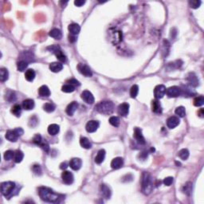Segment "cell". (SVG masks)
<instances>
[{
	"instance_id": "1",
	"label": "cell",
	"mask_w": 204,
	"mask_h": 204,
	"mask_svg": "<svg viewBox=\"0 0 204 204\" xmlns=\"http://www.w3.org/2000/svg\"><path fill=\"white\" fill-rule=\"evenodd\" d=\"M38 195L43 201L52 203H58L61 197V195L54 192L51 189L44 187L38 189Z\"/></svg>"
},
{
	"instance_id": "2",
	"label": "cell",
	"mask_w": 204,
	"mask_h": 204,
	"mask_svg": "<svg viewBox=\"0 0 204 204\" xmlns=\"http://www.w3.org/2000/svg\"><path fill=\"white\" fill-rule=\"evenodd\" d=\"M141 187H142V191L144 194L149 195L152 191L153 182L152 176L148 172L144 171L142 174V179H141Z\"/></svg>"
},
{
	"instance_id": "3",
	"label": "cell",
	"mask_w": 204,
	"mask_h": 204,
	"mask_svg": "<svg viewBox=\"0 0 204 204\" xmlns=\"http://www.w3.org/2000/svg\"><path fill=\"white\" fill-rule=\"evenodd\" d=\"M95 109L97 110L98 112H100V113H102V114H111L113 112V110H114V104L112 101H104L98 103L96 105Z\"/></svg>"
},
{
	"instance_id": "4",
	"label": "cell",
	"mask_w": 204,
	"mask_h": 204,
	"mask_svg": "<svg viewBox=\"0 0 204 204\" xmlns=\"http://www.w3.org/2000/svg\"><path fill=\"white\" fill-rule=\"evenodd\" d=\"M23 133H24V131H23V128H18L14 129V130H8L6 133L5 136L6 139L10 142H16L18 140V137L23 136Z\"/></svg>"
},
{
	"instance_id": "5",
	"label": "cell",
	"mask_w": 204,
	"mask_h": 204,
	"mask_svg": "<svg viewBox=\"0 0 204 204\" xmlns=\"http://www.w3.org/2000/svg\"><path fill=\"white\" fill-rule=\"evenodd\" d=\"M15 188V184L14 182H4L1 184V193L5 197H9L12 194Z\"/></svg>"
},
{
	"instance_id": "6",
	"label": "cell",
	"mask_w": 204,
	"mask_h": 204,
	"mask_svg": "<svg viewBox=\"0 0 204 204\" xmlns=\"http://www.w3.org/2000/svg\"><path fill=\"white\" fill-rule=\"evenodd\" d=\"M77 69L78 71L85 76H88V77H90V76H93V73L91 69L89 68L87 65L83 63H79L77 65Z\"/></svg>"
},
{
	"instance_id": "7",
	"label": "cell",
	"mask_w": 204,
	"mask_h": 204,
	"mask_svg": "<svg viewBox=\"0 0 204 204\" xmlns=\"http://www.w3.org/2000/svg\"><path fill=\"white\" fill-rule=\"evenodd\" d=\"M133 136L136 139V140L137 141V143L140 145H144L146 144L145 139L144 137L143 134H142V131L139 128H134V134Z\"/></svg>"
},
{
	"instance_id": "8",
	"label": "cell",
	"mask_w": 204,
	"mask_h": 204,
	"mask_svg": "<svg viewBox=\"0 0 204 204\" xmlns=\"http://www.w3.org/2000/svg\"><path fill=\"white\" fill-rule=\"evenodd\" d=\"M166 93L168 97H177L182 94V89L178 86H171L166 90Z\"/></svg>"
},
{
	"instance_id": "9",
	"label": "cell",
	"mask_w": 204,
	"mask_h": 204,
	"mask_svg": "<svg viewBox=\"0 0 204 204\" xmlns=\"http://www.w3.org/2000/svg\"><path fill=\"white\" fill-rule=\"evenodd\" d=\"M166 87L163 85H159L154 89V96L156 99H161L166 93Z\"/></svg>"
},
{
	"instance_id": "10",
	"label": "cell",
	"mask_w": 204,
	"mask_h": 204,
	"mask_svg": "<svg viewBox=\"0 0 204 204\" xmlns=\"http://www.w3.org/2000/svg\"><path fill=\"white\" fill-rule=\"evenodd\" d=\"M61 179L62 181L64 182V184H67V185H70L74 183V175L72 174V172L68 171H65L61 174Z\"/></svg>"
},
{
	"instance_id": "11",
	"label": "cell",
	"mask_w": 204,
	"mask_h": 204,
	"mask_svg": "<svg viewBox=\"0 0 204 204\" xmlns=\"http://www.w3.org/2000/svg\"><path fill=\"white\" fill-rule=\"evenodd\" d=\"M82 100L84 101L85 102H86L87 104H89V105H92L94 103V97L93 95L92 94V93L89 92L88 90H85L82 93V95H81Z\"/></svg>"
},
{
	"instance_id": "12",
	"label": "cell",
	"mask_w": 204,
	"mask_h": 204,
	"mask_svg": "<svg viewBox=\"0 0 204 204\" xmlns=\"http://www.w3.org/2000/svg\"><path fill=\"white\" fill-rule=\"evenodd\" d=\"M99 125L100 124L97 120H89L87 122L85 128H86V131L88 133H92L97 130V128H99Z\"/></svg>"
},
{
	"instance_id": "13",
	"label": "cell",
	"mask_w": 204,
	"mask_h": 204,
	"mask_svg": "<svg viewBox=\"0 0 204 204\" xmlns=\"http://www.w3.org/2000/svg\"><path fill=\"white\" fill-rule=\"evenodd\" d=\"M82 160L79 158H73L69 161V166L74 171H77L82 168Z\"/></svg>"
},
{
	"instance_id": "14",
	"label": "cell",
	"mask_w": 204,
	"mask_h": 204,
	"mask_svg": "<svg viewBox=\"0 0 204 204\" xmlns=\"http://www.w3.org/2000/svg\"><path fill=\"white\" fill-rule=\"evenodd\" d=\"M129 112V105L128 103H122L118 106V113L122 116V117H126L128 114Z\"/></svg>"
},
{
	"instance_id": "15",
	"label": "cell",
	"mask_w": 204,
	"mask_h": 204,
	"mask_svg": "<svg viewBox=\"0 0 204 204\" xmlns=\"http://www.w3.org/2000/svg\"><path fill=\"white\" fill-rule=\"evenodd\" d=\"M179 123H180V120H179V117H175V116L169 117L167 120V125L169 128H175L179 125Z\"/></svg>"
},
{
	"instance_id": "16",
	"label": "cell",
	"mask_w": 204,
	"mask_h": 204,
	"mask_svg": "<svg viewBox=\"0 0 204 204\" xmlns=\"http://www.w3.org/2000/svg\"><path fill=\"white\" fill-rule=\"evenodd\" d=\"M187 82H188V83L191 85V86L197 87L198 85H199V79H198V77H197V76L194 74V73H191V74H189L188 76H187Z\"/></svg>"
},
{
	"instance_id": "17",
	"label": "cell",
	"mask_w": 204,
	"mask_h": 204,
	"mask_svg": "<svg viewBox=\"0 0 204 204\" xmlns=\"http://www.w3.org/2000/svg\"><path fill=\"white\" fill-rule=\"evenodd\" d=\"M77 107H78V104H77L76 101H73L67 106L66 109V113L69 115V116L72 117L76 111Z\"/></svg>"
},
{
	"instance_id": "18",
	"label": "cell",
	"mask_w": 204,
	"mask_h": 204,
	"mask_svg": "<svg viewBox=\"0 0 204 204\" xmlns=\"http://www.w3.org/2000/svg\"><path fill=\"white\" fill-rule=\"evenodd\" d=\"M124 164V160L121 157H117V158L113 159L111 162V167L113 169H119Z\"/></svg>"
},
{
	"instance_id": "19",
	"label": "cell",
	"mask_w": 204,
	"mask_h": 204,
	"mask_svg": "<svg viewBox=\"0 0 204 204\" xmlns=\"http://www.w3.org/2000/svg\"><path fill=\"white\" fill-rule=\"evenodd\" d=\"M152 109L153 112L157 113V114H160L162 112V107H161L160 103L158 101V99L153 100L152 101Z\"/></svg>"
},
{
	"instance_id": "20",
	"label": "cell",
	"mask_w": 204,
	"mask_h": 204,
	"mask_svg": "<svg viewBox=\"0 0 204 204\" xmlns=\"http://www.w3.org/2000/svg\"><path fill=\"white\" fill-rule=\"evenodd\" d=\"M101 194L105 199H109L111 196V190L105 184H101Z\"/></svg>"
},
{
	"instance_id": "21",
	"label": "cell",
	"mask_w": 204,
	"mask_h": 204,
	"mask_svg": "<svg viewBox=\"0 0 204 204\" xmlns=\"http://www.w3.org/2000/svg\"><path fill=\"white\" fill-rule=\"evenodd\" d=\"M68 29H69V32H70V34H71L72 35L74 36L76 35V34H78L80 31H81L80 26L78 25V24H76V23H72V24H70V25L69 26Z\"/></svg>"
},
{
	"instance_id": "22",
	"label": "cell",
	"mask_w": 204,
	"mask_h": 204,
	"mask_svg": "<svg viewBox=\"0 0 204 204\" xmlns=\"http://www.w3.org/2000/svg\"><path fill=\"white\" fill-rule=\"evenodd\" d=\"M49 35L50 36L51 38H54V39H57V40H60L61 38H62V34H61V31L58 30V29L54 28L53 30H51L49 33Z\"/></svg>"
},
{
	"instance_id": "23",
	"label": "cell",
	"mask_w": 204,
	"mask_h": 204,
	"mask_svg": "<svg viewBox=\"0 0 204 204\" xmlns=\"http://www.w3.org/2000/svg\"><path fill=\"white\" fill-rule=\"evenodd\" d=\"M62 69H63V66L60 62H52L50 65V69L54 73H58Z\"/></svg>"
},
{
	"instance_id": "24",
	"label": "cell",
	"mask_w": 204,
	"mask_h": 204,
	"mask_svg": "<svg viewBox=\"0 0 204 204\" xmlns=\"http://www.w3.org/2000/svg\"><path fill=\"white\" fill-rule=\"evenodd\" d=\"M38 93L41 97H48L50 95V90L46 85H42L38 89Z\"/></svg>"
},
{
	"instance_id": "25",
	"label": "cell",
	"mask_w": 204,
	"mask_h": 204,
	"mask_svg": "<svg viewBox=\"0 0 204 204\" xmlns=\"http://www.w3.org/2000/svg\"><path fill=\"white\" fill-rule=\"evenodd\" d=\"M105 151L104 149H101V150L97 152V156L95 157V163L97 164L101 163L103 161L105 160Z\"/></svg>"
},
{
	"instance_id": "26",
	"label": "cell",
	"mask_w": 204,
	"mask_h": 204,
	"mask_svg": "<svg viewBox=\"0 0 204 204\" xmlns=\"http://www.w3.org/2000/svg\"><path fill=\"white\" fill-rule=\"evenodd\" d=\"M23 108L25 110H31L34 108V101L31 99L24 100L23 102Z\"/></svg>"
},
{
	"instance_id": "27",
	"label": "cell",
	"mask_w": 204,
	"mask_h": 204,
	"mask_svg": "<svg viewBox=\"0 0 204 204\" xmlns=\"http://www.w3.org/2000/svg\"><path fill=\"white\" fill-rule=\"evenodd\" d=\"M47 130H48V133L50 135L55 136L59 133L60 127H59V125H56V124H52V125L49 126Z\"/></svg>"
},
{
	"instance_id": "28",
	"label": "cell",
	"mask_w": 204,
	"mask_h": 204,
	"mask_svg": "<svg viewBox=\"0 0 204 204\" xmlns=\"http://www.w3.org/2000/svg\"><path fill=\"white\" fill-rule=\"evenodd\" d=\"M80 144L82 148H85V149H90L92 148V143L86 137H82L80 139Z\"/></svg>"
},
{
	"instance_id": "29",
	"label": "cell",
	"mask_w": 204,
	"mask_h": 204,
	"mask_svg": "<svg viewBox=\"0 0 204 204\" xmlns=\"http://www.w3.org/2000/svg\"><path fill=\"white\" fill-rule=\"evenodd\" d=\"M35 72L32 69H27L25 73V78L28 82H33L34 79L35 78Z\"/></svg>"
},
{
	"instance_id": "30",
	"label": "cell",
	"mask_w": 204,
	"mask_h": 204,
	"mask_svg": "<svg viewBox=\"0 0 204 204\" xmlns=\"http://www.w3.org/2000/svg\"><path fill=\"white\" fill-rule=\"evenodd\" d=\"M10 112H11V113H12L13 115H15V117H19L21 116V113H22V107H21V105H18V104L13 105L12 108H11V110H10Z\"/></svg>"
},
{
	"instance_id": "31",
	"label": "cell",
	"mask_w": 204,
	"mask_h": 204,
	"mask_svg": "<svg viewBox=\"0 0 204 204\" xmlns=\"http://www.w3.org/2000/svg\"><path fill=\"white\" fill-rule=\"evenodd\" d=\"M8 77H9L8 70L7 69H5V68H2V69H0V80H1V82H6L8 79Z\"/></svg>"
},
{
	"instance_id": "32",
	"label": "cell",
	"mask_w": 204,
	"mask_h": 204,
	"mask_svg": "<svg viewBox=\"0 0 204 204\" xmlns=\"http://www.w3.org/2000/svg\"><path fill=\"white\" fill-rule=\"evenodd\" d=\"M182 190H183V192L184 194L190 195L191 194V191H192V184L191 182H187V183L184 184Z\"/></svg>"
},
{
	"instance_id": "33",
	"label": "cell",
	"mask_w": 204,
	"mask_h": 204,
	"mask_svg": "<svg viewBox=\"0 0 204 204\" xmlns=\"http://www.w3.org/2000/svg\"><path fill=\"white\" fill-rule=\"evenodd\" d=\"M178 156L182 160H186L189 157V151L187 149H186V148H183V149H181L178 152Z\"/></svg>"
},
{
	"instance_id": "34",
	"label": "cell",
	"mask_w": 204,
	"mask_h": 204,
	"mask_svg": "<svg viewBox=\"0 0 204 204\" xmlns=\"http://www.w3.org/2000/svg\"><path fill=\"white\" fill-rule=\"evenodd\" d=\"M54 54L56 55L57 58L61 62H66V57L63 54V52L61 50V49H58V50L54 53Z\"/></svg>"
},
{
	"instance_id": "35",
	"label": "cell",
	"mask_w": 204,
	"mask_h": 204,
	"mask_svg": "<svg viewBox=\"0 0 204 204\" xmlns=\"http://www.w3.org/2000/svg\"><path fill=\"white\" fill-rule=\"evenodd\" d=\"M23 157H24V154L22 151H16L15 153V162L17 163H21L23 160Z\"/></svg>"
},
{
	"instance_id": "36",
	"label": "cell",
	"mask_w": 204,
	"mask_h": 204,
	"mask_svg": "<svg viewBox=\"0 0 204 204\" xmlns=\"http://www.w3.org/2000/svg\"><path fill=\"white\" fill-rule=\"evenodd\" d=\"M55 109H56V106L53 103H46L43 106V109L49 113L54 112Z\"/></svg>"
},
{
	"instance_id": "37",
	"label": "cell",
	"mask_w": 204,
	"mask_h": 204,
	"mask_svg": "<svg viewBox=\"0 0 204 204\" xmlns=\"http://www.w3.org/2000/svg\"><path fill=\"white\" fill-rule=\"evenodd\" d=\"M27 66H28V64L26 61H20L17 63V69H18V71L23 72L25 71L26 69L27 68Z\"/></svg>"
},
{
	"instance_id": "38",
	"label": "cell",
	"mask_w": 204,
	"mask_h": 204,
	"mask_svg": "<svg viewBox=\"0 0 204 204\" xmlns=\"http://www.w3.org/2000/svg\"><path fill=\"white\" fill-rule=\"evenodd\" d=\"M61 90H62V92L67 93H73L74 90H75V87H74V85H72L69 84L64 85L63 86H62V88H61Z\"/></svg>"
},
{
	"instance_id": "39",
	"label": "cell",
	"mask_w": 204,
	"mask_h": 204,
	"mask_svg": "<svg viewBox=\"0 0 204 204\" xmlns=\"http://www.w3.org/2000/svg\"><path fill=\"white\" fill-rule=\"evenodd\" d=\"M138 93H139V86L137 85H134L132 86L130 89V96L132 98H136L137 97Z\"/></svg>"
},
{
	"instance_id": "40",
	"label": "cell",
	"mask_w": 204,
	"mask_h": 204,
	"mask_svg": "<svg viewBox=\"0 0 204 204\" xmlns=\"http://www.w3.org/2000/svg\"><path fill=\"white\" fill-rule=\"evenodd\" d=\"M194 105L196 107H200L204 104V97L203 96H199V97H195L194 99Z\"/></svg>"
},
{
	"instance_id": "41",
	"label": "cell",
	"mask_w": 204,
	"mask_h": 204,
	"mask_svg": "<svg viewBox=\"0 0 204 204\" xmlns=\"http://www.w3.org/2000/svg\"><path fill=\"white\" fill-rule=\"evenodd\" d=\"M176 115H178L179 117H184L185 115H186V110H185V108L183 107V106H179V107L176 108V111H175Z\"/></svg>"
},
{
	"instance_id": "42",
	"label": "cell",
	"mask_w": 204,
	"mask_h": 204,
	"mask_svg": "<svg viewBox=\"0 0 204 204\" xmlns=\"http://www.w3.org/2000/svg\"><path fill=\"white\" fill-rule=\"evenodd\" d=\"M109 123L110 125L114 126V127H118L120 125V119L117 117L113 116V117H111L109 118Z\"/></svg>"
},
{
	"instance_id": "43",
	"label": "cell",
	"mask_w": 204,
	"mask_h": 204,
	"mask_svg": "<svg viewBox=\"0 0 204 204\" xmlns=\"http://www.w3.org/2000/svg\"><path fill=\"white\" fill-rule=\"evenodd\" d=\"M14 157H15V152L13 151L8 150L4 153V159L6 160H11Z\"/></svg>"
},
{
	"instance_id": "44",
	"label": "cell",
	"mask_w": 204,
	"mask_h": 204,
	"mask_svg": "<svg viewBox=\"0 0 204 204\" xmlns=\"http://www.w3.org/2000/svg\"><path fill=\"white\" fill-rule=\"evenodd\" d=\"M6 99L10 102L14 101L15 100V93L12 91H8L7 93L6 94Z\"/></svg>"
},
{
	"instance_id": "45",
	"label": "cell",
	"mask_w": 204,
	"mask_h": 204,
	"mask_svg": "<svg viewBox=\"0 0 204 204\" xmlns=\"http://www.w3.org/2000/svg\"><path fill=\"white\" fill-rule=\"evenodd\" d=\"M189 5L193 9H197L201 5V1H199V0H198V1L197 0H195V1H189Z\"/></svg>"
},
{
	"instance_id": "46",
	"label": "cell",
	"mask_w": 204,
	"mask_h": 204,
	"mask_svg": "<svg viewBox=\"0 0 204 204\" xmlns=\"http://www.w3.org/2000/svg\"><path fill=\"white\" fill-rule=\"evenodd\" d=\"M32 170L34 172V174L38 175V176H41L42 175V168L41 166L38 165V164H34L32 168Z\"/></svg>"
},
{
	"instance_id": "47",
	"label": "cell",
	"mask_w": 204,
	"mask_h": 204,
	"mask_svg": "<svg viewBox=\"0 0 204 204\" xmlns=\"http://www.w3.org/2000/svg\"><path fill=\"white\" fill-rule=\"evenodd\" d=\"M38 123V118L36 117L35 116H34V117H32L30 119V121H29V125H30L31 127L34 128V127H35V126H37Z\"/></svg>"
},
{
	"instance_id": "48",
	"label": "cell",
	"mask_w": 204,
	"mask_h": 204,
	"mask_svg": "<svg viewBox=\"0 0 204 204\" xmlns=\"http://www.w3.org/2000/svg\"><path fill=\"white\" fill-rule=\"evenodd\" d=\"M42 139L41 135H39V134L35 135V136H34L33 139L34 143L35 144H38V145H40V144L42 143Z\"/></svg>"
},
{
	"instance_id": "49",
	"label": "cell",
	"mask_w": 204,
	"mask_h": 204,
	"mask_svg": "<svg viewBox=\"0 0 204 204\" xmlns=\"http://www.w3.org/2000/svg\"><path fill=\"white\" fill-rule=\"evenodd\" d=\"M173 177H167L163 179V184H165L166 186H171V184L173 183Z\"/></svg>"
},
{
	"instance_id": "50",
	"label": "cell",
	"mask_w": 204,
	"mask_h": 204,
	"mask_svg": "<svg viewBox=\"0 0 204 204\" xmlns=\"http://www.w3.org/2000/svg\"><path fill=\"white\" fill-rule=\"evenodd\" d=\"M40 146H41L42 148L45 152H49V151H50V146H49L48 143H47L46 141H45V142L42 141V143L40 144Z\"/></svg>"
},
{
	"instance_id": "51",
	"label": "cell",
	"mask_w": 204,
	"mask_h": 204,
	"mask_svg": "<svg viewBox=\"0 0 204 204\" xmlns=\"http://www.w3.org/2000/svg\"><path fill=\"white\" fill-rule=\"evenodd\" d=\"M67 83H69V85H74V87L75 86H79L80 85V82L78 81H76V79H70L69 81H67Z\"/></svg>"
},
{
	"instance_id": "52",
	"label": "cell",
	"mask_w": 204,
	"mask_h": 204,
	"mask_svg": "<svg viewBox=\"0 0 204 204\" xmlns=\"http://www.w3.org/2000/svg\"><path fill=\"white\" fill-rule=\"evenodd\" d=\"M85 3V1H82V0H76L74 2V4L76 7H82V5H84Z\"/></svg>"
},
{
	"instance_id": "53",
	"label": "cell",
	"mask_w": 204,
	"mask_h": 204,
	"mask_svg": "<svg viewBox=\"0 0 204 204\" xmlns=\"http://www.w3.org/2000/svg\"><path fill=\"white\" fill-rule=\"evenodd\" d=\"M67 168H68V163H67L66 162H64V163H61V164H60V168H61V170H66Z\"/></svg>"
},
{
	"instance_id": "54",
	"label": "cell",
	"mask_w": 204,
	"mask_h": 204,
	"mask_svg": "<svg viewBox=\"0 0 204 204\" xmlns=\"http://www.w3.org/2000/svg\"><path fill=\"white\" fill-rule=\"evenodd\" d=\"M76 40V38H75V36L74 35L69 36V42H74Z\"/></svg>"
},
{
	"instance_id": "55",
	"label": "cell",
	"mask_w": 204,
	"mask_h": 204,
	"mask_svg": "<svg viewBox=\"0 0 204 204\" xmlns=\"http://www.w3.org/2000/svg\"><path fill=\"white\" fill-rule=\"evenodd\" d=\"M199 117H203V109H200V111L199 112Z\"/></svg>"
},
{
	"instance_id": "56",
	"label": "cell",
	"mask_w": 204,
	"mask_h": 204,
	"mask_svg": "<svg viewBox=\"0 0 204 204\" xmlns=\"http://www.w3.org/2000/svg\"><path fill=\"white\" fill-rule=\"evenodd\" d=\"M176 164H177V165H178V166H180V165H181V163H179V162H176Z\"/></svg>"
}]
</instances>
